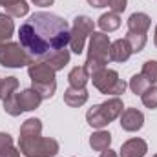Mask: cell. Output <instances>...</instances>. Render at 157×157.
<instances>
[{
    "label": "cell",
    "mask_w": 157,
    "mask_h": 157,
    "mask_svg": "<svg viewBox=\"0 0 157 157\" xmlns=\"http://www.w3.org/2000/svg\"><path fill=\"white\" fill-rule=\"evenodd\" d=\"M18 90V78L17 77H6L0 82V101H6L7 97L15 95V91Z\"/></svg>",
    "instance_id": "obj_21"
},
{
    "label": "cell",
    "mask_w": 157,
    "mask_h": 157,
    "mask_svg": "<svg viewBox=\"0 0 157 157\" xmlns=\"http://www.w3.org/2000/svg\"><path fill=\"white\" fill-rule=\"evenodd\" d=\"M35 60L29 57V53L20 46V42H7L0 48V66L4 68H24L33 64Z\"/></svg>",
    "instance_id": "obj_7"
},
{
    "label": "cell",
    "mask_w": 157,
    "mask_h": 157,
    "mask_svg": "<svg viewBox=\"0 0 157 157\" xmlns=\"http://www.w3.org/2000/svg\"><path fill=\"white\" fill-rule=\"evenodd\" d=\"M0 82H2V78H0Z\"/></svg>",
    "instance_id": "obj_35"
},
{
    "label": "cell",
    "mask_w": 157,
    "mask_h": 157,
    "mask_svg": "<svg viewBox=\"0 0 157 157\" xmlns=\"http://www.w3.org/2000/svg\"><path fill=\"white\" fill-rule=\"evenodd\" d=\"M35 6H40V7H48V6H53L55 0H31Z\"/></svg>",
    "instance_id": "obj_30"
},
{
    "label": "cell",
    "mask_w": 157,
    "mask_h": 157,
    "mask_svg": "<svg viewBox=\"0 0 157 157\" xmlns=\"http://www.w3.org/2000/svg\"><path fill=\"white\" fill-rule=\"evenodd\" d=\"M18 150L24 157H55L60 146L57 139L37 135H20L18 137Z\"/></svg>",
    "instance_id": "obj_4"
},
{
    "label": "cell",
    "mask_w": 157,
    "mask_h": 157,
    "mask_svg": "<svg viewBox=\"0 0 157 157\" xmlns=\"http://www.w3.org/2000/svg\"><path fill=\"white\" fill-rule=\"evenodd\" d=\"M70 59H71V53H70V49H68V48H64V49H59V51L51 53V55H49V57H46L42 62L49 64L55 71H60V70H64V66H68V64H70Z\"/></svg>",
    "instance_id": "obj_14"
},
{
    "label": "cell",
    "mask_w": 157,
    "mask_h": 157,
    "mask_svg": "<svg viewBox=\"0 0 157 157\" xmlns=\"http://www.w3.org/2000/svg\"><path fill=\"white\" fill-rule=\"evenodd\" d=\"M132 57V48L126 39H117L110 46V60L113 62H126Z\"/></svg>",
    "instance_id": "obj_12"
},
{
    "label": "cell",
    "mask_w": 157,
    "mask_h": 157,
    "mask_svg": "<svg viewBox=\"0 0 157 157\" xmlns=\"http://www.w3.org/2000/svg\"><path fill=\"white\" fill-rule=\"evenodd\" d=\"M20 0H0V6L4 7V9H9L11 6H15V4H18Z\"/></svg>",
    "instance_id": "obj_31"
},
{
    "label": "cell",
    "mask_w": 157,
    "mask_h": 157,
    "mask_svg": "<svg viewBox=\"0 0 157 157\" xmlns=\"http://www.w3.org/2000/svg\"><path fill=\"white\" fill-rule=\"evenodd\" d=\"M68 80H70V86L71 88H86L88 80H90V73L84 66H75L70 75H68Z\"/></svg>",
    "instance_id": "obj_20"
},
{
    "label": "cell",
    "mask_w": 157,
    "mask_h": 157,
    "mask_svg": "<svg viewBox=\"0 0 157 157\" xmlns=\"http://www.w3.org/2000/svg\"><path fill=\"white\" fill-rule=\"evenodd\" d=\"M101 157H119V155H117V152H113L112 148H108V150L101 152Z\"/></svg>",
    "instance_id": "obj_32"
},
{
    "label": "cell",
    "mask_w": 157,
    "mask_h": 157,
    "mask_svg": "<svg viewBox=\"0 0 157 157\" xmlns=\"http://www.w3.org/2000/svg\"><path fill=\"white\" fill-rule=\"evenodd\" d=\"M150 24H152V18L146 13H132L128 18V31L146 35L150 29Z\"/></svg>",
    "instance_id": "obj_11"
},
{
    "label": "cell",
    "mask_w": 157,
    "mask_h": 157,
    "mask_svg": "<svg viewBox=\"0 0 157 157\" xmlns=\"http://www.w3.org/2000/svg\"><path fill=\"white\" fill-rule=\"evenodd\" d=\"M152 157H157V154H155V155H152Z\"/></svg>",
    "instance_id": "obj_34"
},
{
    "label": "cell",
    "mask_w": 157,
    "mask_h": 157,
    "mask_svg": "<svg viewBox=\"0 0 157 157\" xmlns=\"http://www.w3.org/2000/svg\"><path fill=\"white\" fill-rule=\"evenodd\" d=\"M110 46H112V40L106 33L93 31L90 35L88 55H86V62H84V68L88 70L90 77L93 73H97L99 70L106 68V64L110 62Z\"/></svg>",
    "instance_id": "obj_2"
},
{
    "label": "cell",
    "mask_w": 157,
    "mask_h": 157,
    "mask_svg": "<svg viewBox=\"0 0 157 157\" xmlns=\"http://www.w3.org/2000/svg\"><path fill=\"white\" fill-rule=\"evenodd\" d=\"M148 152V144L144 139H139V137H132L128 139L126 143H122L121 146V157H144Z\"/></svg>",
    "instance_id": "obj_10"
},
{
    "label": "cell",
    "mask_w": 157,
    "mask_h": 157,
    "mask_svg": "<svg viewBox=\"0 0 157 157\" xmlns=\"http://www.w3.org/2000/svg\"><path fill=\"white\" fill-rule=\"evenodd\" d=\"M0 157H20V150H18V148H15V146H11V148H7V150L0 152Z\"/></svg>",
    "instance_id": "obj_28"
},
{
    "label": "cell",
    "mask_w": 157,
    "mask_h": 157,
    "mask_svg": "<svg viewBox=\"0 0 157 157\" xmlns=\"http://www.w3.org/2000/svg\"><path fill=\"white\" fill-rule=\"evenodd\" d=\"M11 146H15L13 144V137L9 133H6V132H0V152H4V150H7Z\"/></svg>",
    "instance_id": "obj_27"
},
{
    "label": "cell",
    "mask_w": 157,
    "mask_h": 157,
    "mask_svg": "<svg viewBox=\"0 0 157 157\" xmlns=\"http://www.w3.org/2000/svg\"><path fill=\"white\" fill-rule=\"evenodd\" d=\"M128 6V0H108V7L113 13H122Z\"/></svg>",
    "instance_id": "obj_26"
},
{
    "label": "cell",
    "mask_w": 157,
    "mask_h": 157,
    "mask_svg": "<svg viewBox=\"0 0 157 157\" xmlns=\"http://www.w3.org/2000/svg\"><path fill=\"white\" fill-rule=\"evenodd\" d=\"M13 33H15L13 17H9L7 13H0V48L6 46L7 42H11Z\"/></svg>",
    "instance_id": "obj_17"
},
{
    "label": "cell",
    "mask_w": 157,
    "mask_h": 157,
    "mask_svg": "<svg viewBox=\"0 0 157 157\" xmlns=\"http://www.w3.org/2000/svg\"><path fill=\"white\" fill-rule=\"evenodd\" d=\"M143 126H144V115H143L141 110H137V108L122 110V113H121V128L124 132L133 133V132H139Z\"/></svg>",
    "instance_id": "obj_8"
},
{
    "label": "cell",
    "mask_w": 157,
    "mask_h": 157,
    "mask_svg": "<svg viewBox=\"0 0 157 157\" xmlns=\"http://www.w3.org/2000/svg\"><path fill=\"white\" fill-rule=\"evenodd\" d=\"M18 42L33 60H44L70 44V24L55 13L37 11L20 26Z\"/></svg>",
    "instance_id": "obj_1"
},
{
    "label": "cell",
    "mask_w": 157,
    "mask_h": 157,
    "mask_svg": "<svg viewBox=\"0 0 157 157\" xmlns=\"http://www.w3.org/2000/svg\"><path fill=\"white\" fill-rule=\"evenodd\" d=\"M95 31V22L86 17V15H78L73 18V26L70 29V49L75 53V55H80L84 51V46H86V39Z\"/></svg>",
    "instance_id": "obj_6"
},
{
    "label": "cell",
    "mask_w": 157,
    "mask_h": 157,
    "mask_svg": "<svg viewBox=\"0 0 157 157\" xmlns=\"http://www.w3.org/2000/svg\"><path fill=\"white\" fill-rule=\"evenodd\" d=\"M141 101H143V104H144L146 108L155 110L157 108V86L155 84H152V86L141 95Z\"/></svg>",
    "instance_id": "obj_25"
},
{
    "label": "cell",
    "mask_w": 157,
    "mask_h": 157,
    "mask_svg": "<svg viewBox=\"0 0 157 157\" xmlns=\"http://www.w3.org/2000/svg\"><path fill=\"white\" fill-rule=\"evenodd\" d=\"M88 91H86V88H68L66 91H64V102L70 106V108H80L82 104H86L88 102Z\"/></svg>",
    "instance_id": "obj_13"
},
{
    "label": "cell",
    "mask_w": 157,
    "mask_h": 157,
    "mask_svg": "<svg viewBox=\"0 0 157 157\" xmlns=\"http://www.w3.org/2000/svg\"><path fill=\"white\" fill-rule=\"evenodd\" d=\"M126 42L130 44V48H132V53H139V51H143L144 49V46H146V42H148V37L146 35H141V33H126Z\"/></svg>",
    "instance_id": "obj_22"
},
{
    "label": "cell",
    "mask_w": 157,
    "mask_h": 157,
    "mask_svg": "<svg viewBox=\"0 0 157 157\" xmlns=\"http://www.w3.org/2000/svg\"><path fill=\"white\" fill-rule=\"evenodd\" d=\"M97 26L102 29V33H112V31L119 29V26H121V17H119V13L108 11V13H104V15L99 17Z\"/></svg>",
    "instance_id": "obj_19"
},
{
    "label": "cell",
    "mask_w": 157,
    "mask_h": 157,
    "mask_svg": "<svg viewBox=\"0 0 157 157\" xmlns=\"http://www.w3.org/2000/svg\"><path fill=\"white\" fill-rule=\"evenodd\" d=\"M128 86H130V90H132V93H135V95H143L152 84L146 80V78L143 77L141 73H135L133 77L130 78V82H128Z\"/></svg>",
    "instance_id": "obj_23"
},
{
    "label": "cell",
    "mask_w": 157,
    "mask_h": 157,
    "mask_svg": "<svg viewBox=\"0 0 157 157\" xmlns=\"http://www.w3.org/2000/svg\"><path fill=\"white\" fill-rule=\"evenodd\" d=\"M141 75L146 78L150 84H157V60H146L143 64Z\"/></svg>",
    "instance_id": "obj_24"
},
{
    "label": "cell",
    "mask_w": 157,
    "mask_h": 157,
    "mask_svg": "<svg viewBox=\"0 0 157 157\" xmlns=\"http://www.w3.org/2000/svg\"><path fill=\"white\" fill-rule=\"evenodd\" d=\"M88 4L91 7H106L108 6V0H88Z\"/></svg>",
    "instance_id": "obj_29"
},
{
    "label": "cell",
    "mask_w": 157,
    "mask_h": 157,
    "mask_svg": "<svg viewBox=\"0 0 157 157\" xmlns=\"http://www.w3.org/2000/svg\"><path fill=\"white\" fill-rule=\"evenodd\" d=\"M110 144H112V133L106 130H97L90 137V146L95 152H104L110 148Z\"/></svg>",
    "instance_id": "obj_16"
},
{
    "label": "cell",
    "mask_w": 157,
    "mask_h": 157,
    "mask_svg": "<svg viewBox=\"0 0 157 157\" xmlns=\"http://www.w3.org/2000/svg\"><path fill=\"white\" fill-rule=\"evenodd\" d=\"M90 78H91L93 86H95L101 93H104V95L119 97V95H122V93L126 91V88H128V84H126L122 78H119L117 71H115V70H110V68L99 70L97 73H93Z\"/></svg>",
    "instance_id": "obj_5"
},
{
    "label": "cell",
    "mask_w": 157,
    "mask_h": 157,
    "mask_svg": "<svg viewBox=\"0 0 157 157\" xmlns=\"http://www.w3.org/2000/svg\"><path fill=\"white\" fill-rule=\"evenodd\" d=\"M17 102H18V106H20L22 112H33V110H37L40 106L42 97L39 95L37 90L26 88V90H22L20 93H17Z\"/></svg>",
    "instance_id": "obj_9"
},
{
    "label": "cell",
    "mask_w": 157,
    "mask_h": 157,
    "mask_svg": "<svg viewBox=\"0 0 157 157\" xmlns=\"http://www.w3.org/2000/svg\"><path fill=\"white\" fill-rule=\"evenodd\" d=\"M154 44H155V48H157V26H155V33H154Z\"/></svg>",
    "instance_id": "obj_33"
},
{
    "label": "cell",
    "mask_w": 157,
    "mask_h": 157,
    "mask_svg": "<svg viewBox=\"0 0 157 157\" xmlns=\"http://www.w3.org/2000/svg\"><path fill=\"white\" fill-rule=\"evenodd\" d=\"M86 121H88V124H90L91 128H97V130H102V128H106V126L110 124V121L104 117V113H102V110H101V104H95V106H91V108L88 110Z\"/></svg>",
    "instance_id": "obj_18"
},
{
    "label": "cell",
    "mask_w": 157,
    "mask_h": 157,
    "mask_svg": "<svg viewBox=\"0 0 157 157\" xmlns=\"http://www.w3.org/2000/svg\"><path fill=\"white\" fill-rule=\"evenodd\" d=\"M101 110H102L104 117L112 122V121H115L117 117H121V113L124 110V104H122V101L119 97H112V99H106L101 104Z\"/></svg>",
    "instance_id": "obj_15"
},
{
    "label": "cell",
    "mask_w": 157,
    "mask_h": 157,
    "mask_svg": "<svg viewBox=\"0 0 157 157\" xmlns=\"http://www.w3.org/2000/svg\"><path fill=\"white\" fill-rule=\"evenodd\" d=\"M55 70L42 62V60H35L33 64L28 66V75L31 78V88L39 91V95L44 99H51L57 91V80H55Z\"/></svg>",
    "instance_id": "obj_3"
}]
</instances>
